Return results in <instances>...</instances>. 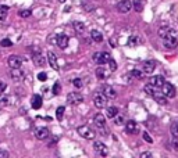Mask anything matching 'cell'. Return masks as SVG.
Listing matches in <instances>:
<instances>
[{
    "mask_svg": "<svg viewBox=\"0 0 178 158\" xmlns=\"http://www.w3.org/2000/svg\"><path fill=\"white\" fill-rule=\"evenodd\" d=\"M6 88H7V85H6L3 80H0V93H3L6 90Z\"/></svg>",
    "mask_w": 178,
    "mask_h": 158,
    "instance_id": "obj_42",
    "label": "cell"
},
{
    "mask_svg": "<svg viewBox=\"0 0 178 158\" xmlns=\"http://www.w3.org/2000/svg\"><path fill=\"white\" fill-rule=\"evenodd\" d=\"M143 140H146L148 143H153V139L149 136V133H146V132H143Z\"/></svg>",
    "mask_w": 178,
    "mask_h": 158,
    "instance_id": "obj_41",
    "label": "cell"
},
{
    "mask_svg": "<svg viewBox=\"0 0 178 158\" xmlns=\"http://www.w3.org/2000/svg\"><path fill=\"white\" fill-rule=\"evenodd\" d=\"M141 43V39H139V36H129L128 39V46H137V44Z\"/></svg>",
    "mask_w": 178,
    "mask_h": 158,
    "instance_id": "obj_27",
    "label": "cell"
},
{
    "mask_svg": "<svg viewBox=\"0 0 178 158\" xmlns=\"http://www.w3.org/2000/svg\"><path fill=\"white\" fill-rule=\"evenodd\" d=\"M102 94L105 96L107 100H113V99L117 97V93H116V90L113 89L111 86H109V85H105L102 88Z\"/></svg>",
    "mask_w": 178,
    "mask_h": 158,
    "instance_id": "obj_9",
    "label": "cell"
},
{
    "mask_svg": "<svg viewBox=\"0 0 178 158\" xmlns=\"http://www.w3.org/2000/svg\"><path fill=\"white\" fill-rule=\"evenodd\" d=\"M93 122H95V125L98 126L100 130H102V135H109V130H107V125H106V118L103 117L102 114H96L95 118H93Z\"/></svg>",
    "mask_w": 178,
    "mask_h": 158,
    "instance_id": "obj_2",
    "label": "cell"
},
{
    "mask_svg": "<svg viewBox=\"0 0 178 158\" xmlns=\"http://www.w3.org/2000/svg\"><path fill=\"white\" fill-rule=\"evenodd\" d=\"M31 14H32L31 10H21V11H20V15H21L22 18H28V17H31Z\"/></svg>",
    "mask_w": 178,
    "mask_h": 158,
    "instance_id": "obj_39",
    "label": "cell"
},
{
    "mask_svg": "<svg viewBox=\"0 0 178 158\" xmlns=\"http://www.w3.org/2000/svg\"><path fill=\"white\" fill-rule=\"evenodd\" d=\"M156 68V61L153 60H149V61H145L143 63V71L145 74H152Z\"/></svg>",
    "mask_w": 178,
    "mask_h": 158,
    "instance_id": "obj_18",
    "label": "cell"
},
{
    "mask_svg": "<svg viewBox=\"0 0 178 158\" xmlns=\"http://www.w3.org/2000/svg\"><path fill=\"white\" fill-rule=\"evenodd\" d=\"M56 43L60 49H66V47L68 46V36L64 33H59L56 36Z\"/></svg>",
    "mask_w": 178,
    "mask_h": 158,
    "instance_id": "obj_12",
    "label": "cell"
},
{
    "mask_svg": "<svg viewBox=\"0 0 178 158\" xmlns=\"http://www.w3.org/2000/svg\"><path fill=\"white\" fill-rule=\"evenodd\" d=\"M93 101H95V105H96V107H98L99 110H102V108L106 107V101H107V99H106L105 96L100 93V94L95 96V100H93Z\"/></svg>",
    "mask_w": 178,
    "mask_h": 158,
    "instance_id": "obj_16",
    "label": "cell"
},
{
    "mask_svg": "<svg viewBox=\"0 0 178 158\" xmlns=\"http://www.w3.org/2000/svg\"><path fill=\"white\" fill-rule=\"evenodd\" d=\"M163 44L167 49H175L178 46V39L175 35H168V36L163 38Z\"/></svg>",
    "mask_w": 178,
    "mask_h": 158,
    "instance_id": "obj_7",
    "label": "cell"
},
{
    "mask_svg": "<svg viewBox=\"0 0 178 158\" xmlns=\"http://www.w3.org/2000/svg\"><path fill=\"white\" fill-rule=\"evenodd\" d=\"M38 79L42 80V82H45V80L47 79V75H46V72H40V74H38Z\"/></svg>",
    "mask_w": 178,
    "mask_h": 158,
    "instance_id": "obj_40",
    "label": "cell"
},
{
    "mask_svg": "<svg viewBox=\"0 0 178 158\" xmlns=\"http://www.w3.org/2000/svg\"><path fill=\"white\" fill-rule=\"evenodd\" d=\"M42 103H43V100H42V96H39V94H35L31 100V105H32V108H35V110H39L42 107Z\"/></svg>",
    "mask_w": 178,
    "mask_h": 158,
    "instance_id": "obj_19",
    "label": "cell"
},
{
    "mask_svg": "<svg viewBox=\"0 0 178 158\" xmlns=\"http://www.w3.org/2000/svg\"><path fill=\"white\" fill-rule=\"evenodd\" d=\"M170 132L174 137H178V121H174L170 126Z\"/></svg>",
    "mask_w": 178,
    "mask_h": 158,
    "instance_id": "obj_26",
    "label": "cell"
},
{
    "mask_svg": "<svg viewBox=\"0 0 178 158\" xmlns=\"http://www.w3.org/2000/svg\"><path fill=\"white\" fill-rule=\"evenodd\" d=\"M64 111H66V107H63V105H61V107H59V108L56 110V118L59 119V121H61V119H63Z\"/></svg>",
    "mask_w": 178,
    "mask_h": 158,
    "instance_id": "obj_30",
    "label": "cell"
},
{
    "mask_svg": "<svg viewBox=\"0 0 178 158\" xmlns=\"http://www.w3.org/2000/svg\"><path fill=\"white\" fill-rule=\"evenodd\" d=\"M161 89H163V93H164V96H166L167 99H173V97H175V88H174L171 83H166L164 82L163 83V86H161Z\"/></svg>",
    "mask_w": 178,
    "mask_h": 158,
    "instance_id": "obj_8",
    "label": "cell"
},
{
    "mask_svg": "<svg viewBox=\"0 0 178 158\" xmlns=\"http://www.w3.org/2000/svg\"><path fill=\"white\" fill-rule=\"evenodd\" d=\"M125 130H127V133H129V135L138 133V125H137V122H135L134 119L128 121L127 125H125Z\"/></svg>",
    "mask_w": 178,
    "mask_h": 158,
    "instance_id": "obj_15",
    "label": "cell"
},
{
    "mask_svg": "<svg viewBox=\"0 0 178 158\" xmlns=\"http://www.w3.org/2000/svg\"><path fill=\"white\" fill-rule=\"evenodd\" d=\"M164 82L166 80H164L163 76H152V79H150V85L156 86V88H161Z\"/></svg>",
    "mask_w": 178,
    "mask_h": 158,
    "instance_id": "obj_22",
    "label": "cell"
},
{
    "mask_svg": "<svg viewBox=\"0 0 178 158\" xmlns=\"http://www.w3.org/2000/svg\"><path fill=\"white\" fill-rule=\"evenodd\" d=\"M114 122H116V125H122L125 122V119H124V117H122V115H116L114 117Z\"/></svg>",
    "mask_w": 178,
    "mask_h": 158,
    "instance_id": "obj_34",
    "label": "cell"
},
{
    "mask_svg": "<svg viewBox=\"0 0 178 158\" xmlns=\"http://www.w3.org/2000/svg\"><path fill=\"white\" fill-rule=\"evenodd\" d=\"M60 2H64V0H60Z\"/></svg>",
    "mask_w": 178,
    "mask_h": 158,
    "instance_id": "obj_45",
    "label": "cell"
},
{
    "mask_svg": "<svg viewBox=\"0 0 178 158\" xmlns=\"http://www.w3.org/2000/svg\"><path fill=\"white\" fill-rule=\"evenodd\" d=\"M73 85L74 86H75V88L77 89H81V88H82V79H79V78H75V79H73Z\"/></svg>",
    "mask_w": 178,
    "mask_h": 158,
    "instance_id": "obj_35",
    "label": "cell"
},
{
    "mask_svg": "<svg viewBox=\"0 0 178 158\" xmlns=\"http://www.w3.org/2000/svg\"><path fill=\"white\" fill-rule=\"evenodd\" d=\"M117 8L120 13H122V14H125V13H129L132 8V3L129 2V0H121V2L117 4Z\"/></svg>",
    "mask_w": 178,
    "mask_h": 158,
    "instance_id": "obj_11",
    "label": "cell"
},
{
    "mask_svg": "<svg viewBox=\"0 0 178 158\" xmlns=\"http://www.w3.org/2000/svg\"><path fill=\"white\" fill-rule=\"evenodd\" d=\"M25 78V72L20 68H13L11 71V79L15 80V82H21V80H24Z\"/></svg>",
    "mask_w": 178,
    "mask_h": 158,
    "instance_id": "obj_13",
    "label": "cell"
},
{
    "mask_svg": "<svg viewBox=\"0 0 178 158\" xmlns=\"http://www.w3.org/2000/svg\"><path fill=\"white\" fill-rule=\"evenodd\" d=\"M107 63H109V67H110V69H111V71H116V69H117V64H116V61L113 60V59H110Z\"/></svg>",
    "mask_w": 178,
    "mask_h": 158,
    "instance_id": "obj_38",
    "label": "cell"
},
{
    "mask_svg": "<svg viewBox=\"0 0 178 158\" xmlns=\"http://www.w3.org/2000/svg\"><path fill=\"white\" fill-rule=\"evenodd\" d=\"M78 133L82 136L84 139H88V140H93L95 139V130L90 126H79L78 128Z\"/></svg>",
    "mask_w": 178,
    "mask_h": 158,
    "instance_id": "obj_4",
    "label": "cell"
},
{
    "mask_svg": "<svg viewBox=\"0 0 178 158\" xmlns=\"http://www.w3.org/2000/svg\"><path fill=\"white\" fill-rule=\"evenodd\" d=\"M74 28H75V31L77 32H84V29H85V25L82 24V22H78V21H75L74 22Z\"/></svg>",
    "mask_w": 178,
    "mask_h": 158,
    "instance_id": "obj_32",
    "label": "cell"
},
{
    "mask_svg": "<svg viewBox=\"0 0 178 158\" xmlns=\"http://www.w3.org/2000/svg\"><path fill=\"white\" fill-rule=\"evenodd\" d=\"M49 129L47 128H38L36 130H35V136L36 139H39V140H45V139L49 137Z\"/></svg>",
    "mask_w": 178,
    "mask_h": 158,
    "instance_id": "obj_14",
    "label": "cell"
},
{
    "mask_svg": "<svg viewBox=\"0 0 178 158\" xmlns=\"http://www.w3.org/2000/svg\"><path fill=\"white\" fill-rule=\"evenodd\" d=\"M129 75H131L132 78H137V79H142V78H143V74H142L139 69H134V71H131V72H129Z\"/></svg>",
    "mask_w": 178,
    "mask_h": 158,
    "instance_id": "obj_31",
    "label": "cell"
},
{
    "mask_svg": "<svg viewBox=\"0 0 178 158\" xmlns=\"http://www.w3.org/2000/svg\"><path fill=\"white\" fill-rule=\"evenodd\" d=\"M32 60H34L35 64H36V65H39V67H43L45 64H46V61H45L43 56L40 54V51H35V53L32 54Z\"/></svg>",
    "mask_w": 178,
    "mask_h": 158,
    "instance_id": "obj_17",
    "label": "cell"
},
{
    "mask_svg": "<svg viewBox=\"0 0 178 158\" xmlns=\"http://www.w3.org/2000/svg\"><path fill=\"white\" fill-rule=\"evenodd\" d=\"M7 13H8V7H7V6H0V21L4 20L6 15H7Z\"/></svg>",
    "mask_w": 178,
    "mask_h": 158,
    "instance_id": "obj_29",
    "label": "cell"
},
{
    "mask_svg": "<svg viewBox=\"0 0 178 158\" xmlns=\"http://www.w3.org/2000/svg\"><path fill=\"white\" fill-rule=\"evenodd\" d=\"M153 155H152V153H143L141 154V158H152Z\"/></svg>",
    "mask_w": 178,
    "mask_h": 158,
    "instance_id": "obj_43",
    "label": "cell"
},
{
    "mask_svg": "<svg viewBox=\"0 0 178 158\" xmlns=\"http://www.w3.org/2000/svg\"><path fill=\"white\" fill-rule=\"evenodd\" d=\"M47 59H49V64H50V67L53 69H59V64H57V57H56V54L53 53V51H49V54H47Z\"/></svg>",
    "mask_w": 178,
    "mask_h": 158,
    "instance_id": "obj_20",
    "label": "cell"
},
{
    "mask_svg": "<svg viewBox=\"0 0 178 158\" xmlns=\"http://www.w3.org/2000/svg\"><path fill=\"white\" fill-rule=\"evenodd\" d=\"M110 59H111L110 54L106 53V51H99V53L93 54V61H95L96 64H99V65H105V64L107 63Z\"/></svg>",
    "mask_w": 178,
    "mask_h": 158,
    "instance_id": "obj_3",
    "label": "cell"
},
{
    "mask_svg": "<svg viewBox=\"0 0 178 158\" xmlns=\"http://www.w3.org/2000/svg\"><path fill=\"white\" fill-rule=\"evenodd\" d=\"M7 63H8V67H10L11 69H13V68H21L22 60H21V57H18V56H15V54H13V56L8 57Z\"/></svg>",
    "mask_w": 178,
    "mask_h": 158,
    "instance_id": "obj_10",
    "label": "cell"
},
{
    "mask_svg": "<svg viewBox=\"0 0 178 158\" xmlns=\"http://www.w3.org/2000/svg\"><path fill=\"white\" fill-rule=\"evenodd\" d=\"M90 38H92V40H95L96 43H100V42L103 40V35L100 33L99 31H96V29L90 31Z\"/></svg>",
    "mask_w": 178,
    "mask_h": 158,
    "instance_id": "obj_23",
    "label": "cell"
},
{
    "mask_svg": "<svg viewBox=\"0 0 178 158\" xmlns=\"http://www.w3.org/2000/svg\"><path fill=\"white\" fill-rule=\"evenodd\" d=\"M51 92H53V94H54V96H57V94H59V93L61 92V86H60V83H59V82L54 83V86H53V89H51Z\"/></svg>",
    "mask_w": 178,
    "mask_h": 158,
    "instance_id": "obj_33",
    "label": "cell"
},
{
    "mask_svg": "<svg viewBox=\"0 0 178 158\" xmlns=\"http://www.w3.org/2000/svg\"><path fill=\"white\" fill-rule=\"evenodd\" d=\"M82 101H84L82 94H79V93H77V92H73V93H70V94L67 96V103L71 104V105H78Z\"/></svg>",
    "mask_w": 178,
    "mask_h": 158,
    "instance_id": "obj_6",
    "label": "cell"
},
{
    "mask_svg": "<svg viewBox=\"0 0 178 158\" xmlns=\"http://www.w3.org/2000/svg\"><path fill=\"white\" fill-rule=\"evenodd\" d=\"M93 150L96 151L98 155H102V157H106L109 154L107 146H106L105 143H102V141H95V143H93Z\"/></svg>",
    "mask_w": 178,
    "mask_h": 158,
    "instance_id": "obj_5",
    "label": "cell"
},
{
    "mask_svg": "<svg viewBox=\"0 0 178 158\" xmlns=\"http://www.w3.org/2000/svg\"><path fill=\"white\" fill-rule=\"evenodd\" d=\"M132 7H134V10L137 13H141L143 10V4H142L141 0H134V3H132Z\"/></svg>",
    "mask_w": 178,
    "mask_h": 158,
    "instance_id": "obj_25",
    "label": "cell"
},
{
    "mask_svg": "<svg viewBox=\"0 0 178 158\" xmlns=\"http://www.w3.org/2000/svg\"><path fill=\"white\" fill-rule=\"evenodd\" d=\"M145 92L148 93L149 96H152L156 101L159 103V104H167V97L164 96V93L163 92H159L156 86H153V85H146L145 86Z\"/></svg>",
    "mask_w": 178,
    "mask_h": 158,
    "instance_id": "obj_1",
    "label": "cell"
},
{
    "mask_svg": "<svg viewBox=\"0 0 178 158\" xmlns=\"http://www.w3.org/2000/svg\"><path fill=\"white\" fill-rule=\"evenodd\" d=\"M0 104H3V105H10V104H11L10 96H6V97H3L2 100H0Z\"/></svg>",
    "mask_w": 178,
    "mask_h": 158,
    "instance_id": "obj_36",
    "label": "cell"
},
{
    "mask_svg": "<svg viewBox=\"0 0 178 158\" xmlns=\"http://www.w3.org/2000/svg\"><path fill=\"white\" fill-rule=\"evenodd\" d=\"M117 114H118L117 107H107V117L109 118H114Z\"/></svg>",
    "mask_w": 178,
    "mask_h": 158,
    "instance_id": "obj_28",
    "label": "cell"
},
{
    "mask_svg": "<svg viewBox=\"0 0 178 158\" xmlns=\"http://www.w3.org/2000/svg\"><path fill=\"white\" fill-rule=\"evenodd\" d=\"M6 157H8V153H7V151L0 150V158H6Z\"/></svg>",
    "mask_w": 178,
    "mask_h": 158,
    "instance_id": "obj_44",
    "label": "cell"
},
{
    "mask_svg": "<svg viewBox=\"0 0 178 158\" xmlns=\"http://www.w3.org/2000/svg\"><path fill=\"white\" fill-rule=\"evenodd\" d=\"M96 76H98V79H105V78H107V72H106V69L103 68L102 65H100L99 68L96 69Z\"/></svg>",
    "mask_w": 178,
    "mask_h": 158,
    "instance_id": "obj_24",
    "label": "cell"
},
{
    "mask_svg": "<svg viewBox=\"0 0 178 158\" xmlns=\"http://www.w3.org/2000/svg\"><path fill=\"white\" fill-rule=\"evenodd\" d=\"M0 44H2L3 47H10V46H13V42L10 39H3L0 42Z\"/></svg>",
    "mask_w": 178,
    "mask_h": 158,
    "instance_id": "obj_37",
    "label": "cell"
},
{
    "mask_svg": "<svg viewBox=\"0 0 178 158\" xmlns=\"http://www.w3.org/2000/svg\"><path fill=\"white\" fill-rule=\"evenodd\" d=\"M168 35H175V31L171 29V28H168V27H163V28L159 29V36L160 38H166V36H168Z\"/></svg>",
    "mask_w": 178,
    "mask_h": 158,
    "instance_id": "obj_21",
    "label": "cell"
}]
</instances>
